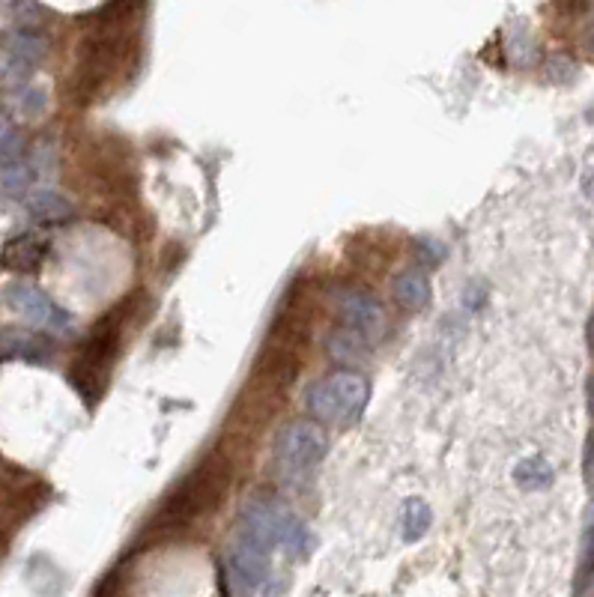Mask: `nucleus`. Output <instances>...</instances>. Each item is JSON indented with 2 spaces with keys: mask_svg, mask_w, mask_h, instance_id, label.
I'll use <instances>...</instances> for the list:
<instances>
[{
  "mask_svg": "<svg viewBox=\"0 0 594 597\" xmlns=\"http://www.w3.org/2000/svg\"><path fill=\"white\" fill-rule=\"evenodd\" d=\"M594 577V520H586V535L580 547V565H577V592H583L586 580Z\"/></svg>",
  "mask_w": 594,
  "mask_h": 597,
  "instance_id": "a211bd4d",
  "label": "nucleus"
},
{
  "mask_svg": "<svg viewBox=\"0 0 594 597\" xmlns=\"http://www.w3.org/2000/svg\"><path fill=\"white\" fill-rule=\"evenodd\" d=\"M48 254V239L39 236V233H21L15 239H9L0 251V263L3 269H12V272H33L42 266Z\"/></svg>",
  "mask_w": 594,
  "mask_h": 597,
  "instance_id": "1a4fd4ad",
  "label": "nucleus"
},
{
  "mask_svg": "<svg viewBox=\"0 0 594 597\" xmlns=\"http://www.w3.org/2000/svg\"><path fill=\"white\" fill-rule=\"evenodd\" d=\"M21 153H24V138H21V132H18L12 123H6V120L0 117V162L21 159Z\"/></svg>",
  "mask_w": 594,
  "mask_h": 597,
  "instance_id": "6ab92c4d",
  "label": "nucleus"
},
{
  "mask_svg": "<svg viewBox=\"0 0 594 597\" xmlns=\"http://www.w3.org/2000/svg\"><path fill=\"white\" fill-rule=\"evenodd\" d=\"M430 296H433V293H430V281H427L424 272L406 269V272H400L395 278V299L403 308L421 311V308L430 305Z\"/></svg>",
  "mask_w": 594,
  "mask_h": 597,
  "instance_id": "9b49d317",
  "label": "nucleus"
},
{
  "mask_svg": "<svg viewBox=\"0 0 594 597\" xmlns=\"http://www.w3.org/2000/svg\"><path fill=\"white\" fill-rule=\"evenodd\" d=\"M117 344H120V320L117 317H108L102 320L87 347L81 350L75 368H72V383L75 389L84 395V400L93 406L99 403V398L105 395V386H108V371L114 365V353H117Z\"/></svg>",
  "mask_w": 594,
  "mask_h": 597,
  "instance_id": "20e7f679",
  "label": "nucleus"
},
{
  "mask_svg": "<svg viewBox=\"0 0 594 597\" xmlns=\"http://www.w3.org/2000/svg\"><path fill=\"white\" fill-rule=\"evenodd\" d=\"M45 39L30 30H12L6 36V57L18 72H30L45 57Z\"/></svg>",
  "mask_w": 594,
  "mask_h": 597,
  "instance_id": "9d476101",
  "label": "nucleus"
},
{
  "mask_svg": "<svg viewBox=\"0 0 594 597\" xmlns=\"http://www.w3.org/2000/svg\"><path fill=\"white\" fill-rule=\"evenodd\" d=\"M15 99H18V111L24 117H39L45 111V93L36 87H24L21 93H15Z\"/></svg>",
  "mask_w": 594,
  "mask_h": 597,
  "instance_id": "aec40b11",
  "label": "nucleus"
},
{
  "mask_svg": "<svg viewBox=\"0 0 594 597\" xmlns=\"http://www.w3.org/2000/svg\"><path fill=\"white\" fill-rule=\"evenodd\" d=\"M583 469H586V481L594 484V430L586 439V460H583Z\"/></svg>",
  "mask_w": 594,
  "mask_h": 597,
  "instance_id": "412c9836",
  "label": "nucleus"
},
{
  "mask_svg": "<svg viewBox=\"0 0 594 597\" xmlns=\"http://www.w3.org/2000/svg\"><path fill=\"white\" fill-rule=\"evenodd\" d=\"M6 305L12 311H18L27 323L48 329V332H69V326H72L69 314L60 305H54L51 296H45L33 284H9L6 287Z\"/></svg>",
  "mask_w": 594,
  "mask_h": 597,
  "instance_id": "0eeeda50",
  "label": "nucleus"
},
{
  "mask_svg": "<svg viewBox=\"0 0 594 597\" xmlns=\"http://www.w3.org/2000/svg\"><path fill=\"white\" fill-rule=\"evenodd\" d=\"M586 400H589V412L594 415V377H589V386H586Z\"/></svg>",
  "mask_w": 594,
  "mask_h": 597,
  "instance_id": "393cba45",
  "label": "nucleus"
},
{
  "mask_svg": "<svg viewBox=\"0 0 594 597\" xmlns=\"http://www.w3.org/2000/svg\"><path fill=\"white\" fill-rule=\"evenodd\" d=\"M329 353L338 359V362H356L362 353H365V335L353 332V329H341L329 338Z\"/></svg>",
  "mask_w": 594,
  "mask_h": 597,
  "instance_id": "f3484780",
  "label": "nucleus"
},
{
  "mask_svg": "<svg viewBox=\"0 0 594 597\" xmlns=\"http://www.w3.org/2000/svg\"><path fill=\"white\" fill-rule=\"evenodd\" d=\"M227 481H230V466L218 454L200 460L198 466L174 487V493L165 499V508L159 511L156 526H162V529L189 526L192 520H198L200 514L212 511L221 502Z\"/></svg>",
  "mask_w": 594,
  "mask_h": 597,
  "instance_id": "f257e3e1",
  "label": "nucleus"
},
{
  "mask_svg": "<svg viewBox=\"0 0 594 597\" xmlns=\"http://www.w3.org/2000/svg\"><path fill=\"white\" fill-rule=\"evenodd\" d=\"M269 550L272 547L266 541H260L254 532H248V529L239 532V538L227 550V580H230V592L233 595L263 592V586L269 580V571H272Z\"/></svg>",
  "mask_w": 594,
  "mask_h": 597,
  "instance_id": "39448f33",
  "label": "nucleus"
},
{
  "mask_svg": "<svg viewBox=\"0 0 594 597\" xmlns=\"http://www.w3.org/2000/svg\"><path fill=\"white\" fill-rule=\"evenodd\" d=\"M329 436L317 421H293L275 439V460L284 472H311L323 463Z\"/></svg>",
  "mask_w": 594,
  "mask_h": 597,
  "instance_id": "423d86ee",
  "label": "nucleus"
},
{
  "mask_svg": "<svg viewBox=\"0 0 594 597\" xmlns=\"http://www.w3.org/2000/svg\"><path fill=\"white\" fill-rule=\"evenodd\" d=\"M586 192H589V198L594 200V177H589V180H586Z\"/></svg>",
  "mask_w": 594,
  "mask_h": 597,
  "instance_id": "a878e982",
  "label": "nucleus"
},
{
  "mask_svg": "<svg viewBox=\"0 0 594 597\" xmlns=\"http://www.w3.org/2000/svg\"><path fill=\"white\" fill-rule=\"evenodd\" d=\"M371 400V383L359 371H335L308 389V412L326 424H356Z\"/></svg>",
  "mask_w": 594,
  "mask_h": 597,
  "instance_id": "f03ea898",
  "label": "nucleus"
},
{
  "mask_svg": "<svg viewBox=\"0 0 594 597\" xmlns=\"http://www.w3.org/2000/svg\"><path fill=\"white\" fill-rule=\"evenodd\" d=\"M586 48L594 54V6H592V21H589V27H586Z\"/></svg>",
  "mask_w": 594,
  "mask_h": 597,
  "instance_id": "5701e85b",
  "label": "nucleus"
},
{
  "mask_svg": "<svg viewBox=\"0 0 594 597\" xmlns=\"http://www.w3.org/2000/svg\"><path fill=\"white\" fill-rule=\"evenodd\" d=\"M430 523H433V514L421 499H409L403 505V538L406 541H418L430 529Z\"/></svg>",
  "mask_w": 594,
  "mask_h": 597,
  "instance_id": "dca6fc26",
  "label": "nucleus"
},
{
  "mask_svg": "<svg viewBox=\"0 0 594 597\" xmlns=\"http://www.w3.org/2000/svg\"><path fill=\"white\" fill-rule=\"evenodd\" d=\"M3 350L9 356L27 359V362H42V359L51 356V344H45L42 338L27 335V332H6L3 335Z\"/></svg>",
  "mask_w": 594,
  "mask_h": 597,
  "instance_id": "4468645a",
  "label": "nucleus"
},
{
  "mask_svg": "<svg viewBox=\"0 0 594 597\" xmlns=\"http://www.w3.org/2000/svg\"><path fill=\"white\" fill-rule=\"evenodd\" d=\"M514 478L526 490H544L553 484V466L544 457H526L523 463H517Z\"/></svg>",
  "mask_w": 594,
  "mask_h": 597,
  "instance_id": "2eb2a0df",
  "label": "nucleus"
},
{
  "mask_svg": "<svg viewBox=\"0 0 594 597\" xmlns=\"http://www.w3.org/2000/svg\"><path fill=\"white\" fill-rule=\"evenodd\" d=\"M586 344H589V350L594 353V311L592 317H589V323H586Z\"/></svg>",
  "mask_w": 594,
  "mask_h": 597,
  "instance_id": "b1692460",
  "label": "nucleus"
},
{
  "mask_svg": "<svg viewBox=\"0 0 594 597\" xmlns=\"http://www.w3.org/2000/svg\"><path fill=\"white\" fill-rule=\"evenodd\" d=\"M30 183H33L30 165H24L21 159L0 162V198H24L30 192Z\"/></svg>",
  "mask_w": 594,
  "mask_h": 597,
  "instance_id": "ddd939ff",
  "label": "nucleus"
},
{
  "mask_svg": "<svg viewBox=\"0 0 594 597\" xmlns=\"http://www.w3.org/2000/svg\"><path fill=\"white\" fill-rule=\"evenodd\" d=\"M242 529L254 532L260 541H266L269 547H281L290 556L302 559L314 550V535L311 529L293 517L290 511H284L281 505H269V502H248L242 511Z\"/></svg>",
  "mask_w": 594,
  "mask_h": 597,
  "instance_id": "7ed1b4c3",
  "label": "nucleus"
},
{
  "mask_svg": "<svg viewBox=\"0 0 594 597\" xmlns=\"http://www.w3.org/2000/svg\"><path fill=\"white\" fill-rule=\"evenodd\" d=\"M27 212L36 218V221H69L72 218V203L63 198V195H57V192H36V195H30L27 200Z\"/></svg>",
  "mask_w": 594,
  "mask_h": 597,
  "instance_id": "f8f14e48",
  "label": "nucleus"
},
{
  "mask_svg": "<svg viewBox=\"0 0 594 597\" xmlns=\"http://www.w3.org/2000/svg\"><path fill=\"white\" fill-rule=\"evenodd\" d=\"M335 308L344 320L347 329L365 335V338H377L386 326V314H383V305L371 296V293H362V290H338L335 296Z\"/></svg>",
  "mask_w": 594,
  "mask_h": 597,
  "instance_id": "6e6552de",
  "label": "nucleus"
},
{
  "mask_svg": "<svg viewBox=\"0 0 594 597\" xmlns=\"http://www.w3.org/2000/svg\"><path fill=\"white\" fill-rule=\"evenodd\" d=\"M556 6H559L562 12H568V15H580V12L589 6V0H556Z\"/></svg>",
  "mask_w": 594,
  "mask_h": 597,
  "instance_id": "4be33fe9",
  "label": "nucleus"
}]
</instances>
